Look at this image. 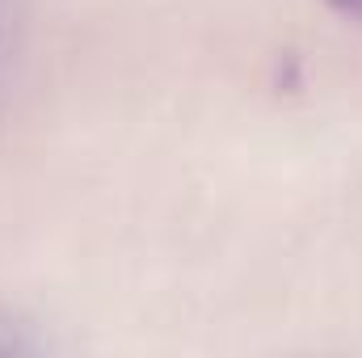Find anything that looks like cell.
Listing matches in <instances>:
<instances>
[{
    "label": "cell",
    "mask_w": 362,
    "mask_h": 358,
    "mask_svg": "<svg viewBox=\"0 0 362 358\" xmlns=\"http://www.w3.org/2000/svg\"><path fill=\"white\" fill-rule=\"evenodd\" d=\"M337 13H346V17H362V0H329Z\"/></svg>",
    "instance_id": "1"
}]
</instances>
